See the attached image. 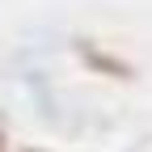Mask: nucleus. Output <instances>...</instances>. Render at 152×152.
<instances>
[{
	"mask_svg": "<svg viewBox=\"0 0 152 152\" xmlns=\"http://www.w3.org/2000/svg\"><path fill=\"white\" fill-rule=\"evenodd\" d=\"M0 152H4V144H0Z\"/></svg>",
	"mask_w": 152,
	"mask_h": 152,
	"instance_id": "1",
	"label": "nucleus"
}]
</instances>
